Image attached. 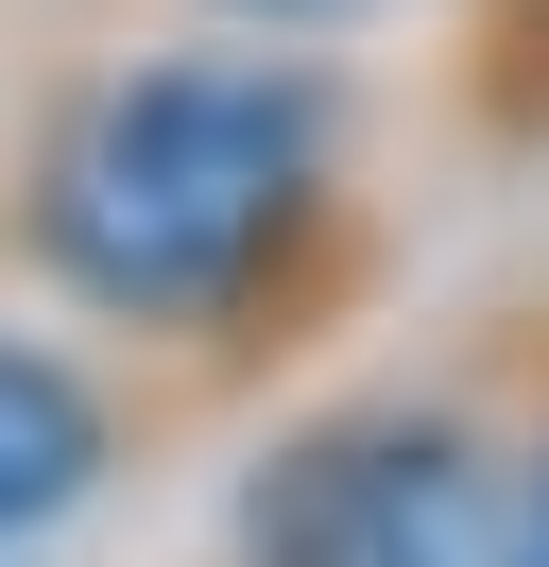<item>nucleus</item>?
I'll return each instance as SVG.
<instances>
[{"label":"nucleus","mask_w":549,"mask_h":567,"mask_svg":"<svg viewBox=\"0 0 549 567\" xmlns=\"http://www.w3.org/2000/svg\"><path fill=\"white\" fill-rule=\"evenodd\" d=\"M327 173V104L292 70H137L52 138V276L121 327H206L274 276Z\"/></svg>","instance_id":"1"},{"label":"nucleus","mask_w":549,"mask_h":567,"mask_svg":"<svg viewBox=\"0 0 549 567\" xmlns=\"http://www.w3.org/2000/svg\"><path fill=\"white\" fill-rule=\"evenodd\" d=\"M240 550L258 567H532V498L446 413H343L258 482Z\"/></svg>","instance_id":"2"},{"label":"nucleus","mask_w":549,"mask_h":567,"mask_svg":"<svg viewBox=\"0 0 549 567\" xmlns=\"http://www.w3.org/2000/svg\"><path fill=\"white\" fill-rule=\"evenodd\" d=\"M86 482H103V395L69 379L52 344H0V533L69 516Z\"/></svg>","instance_id":"3"},{"label":"nucleus","mask_w":549,"mask_h":567,"mask_svg":"<svg viewBox=\"0 0 549 567\" xmlns=\"http://www.w3.org/2000/svg\"><path fill=\"white\" fill-rule=\"evenodd\" d=\"M240 18H361V0H240Z\"/></svg>","instance_id":"4"},{"label":"nucleus","mask_w":549,"mask_h":567,"mask_svg":"<svg viewBox=\"0 0 549 567\" xmlns=\"http://www.w3.org/2000/svg\"><path fill=\"white\" fill-rule=\"evenodd\" d=\"M532 567H549V482H532Z\"/></svg>","instance_id":"5"}]
</instances>
